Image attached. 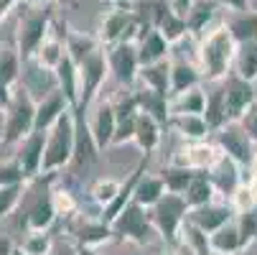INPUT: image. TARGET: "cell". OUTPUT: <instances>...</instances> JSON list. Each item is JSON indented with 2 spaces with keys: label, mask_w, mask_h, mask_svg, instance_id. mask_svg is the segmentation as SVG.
Returning a JSON list of instances; mask_svg holds the SVG:
<instances>
[{
  "label": "cell",
  "mask_w": 257,
  "mask_h": 255,
  "mask_svg": "<svg viewBox=\"0 0 257 255\" xmlns=\"http://www.w3.org/2000/svg\"><path fill=\"white\" fill-rule=\"evenodd\" d=\"M234 56H237V41L232 39L227 23H214L199 39L196 59L201 77L206 82H224L234 69Z\"/></svg>",
  "instance_id": "obj_1"
},
{
  "label": "cell",
  "mask_w": 257,
  "mask_h": 255,
  "mask_svg": "<svg viewBox=\"0 0 257 255\" xmlns=\"http://www.w3.org/2000/svg\"><path fill=\"white\" fill-rule=\"evenodd\" d=\"M74 145H77V123H74V110H69L46 133V151H44L41 176L44 174L51 176V174L61 171L64 166H71V161H74Z\"/></svg>",
  "instance_id": "obj_2"
},
{
  "label": "cell",
  "mask_w": 257,
  "mask_h": 255,
  "mask_svg": "<svg viewBox=\"0 0 257 255\" xmlns=\"http://www.w3.org/2000/svg\"><path fill=\"white\" fill-rule=\"evenodd\" d=\"M36 130V100L26 92L23 84L13 90L11 102L6 105V145H18L26 135Z\"/></svg>",
  "instance_id": "obj_3"
},
{
  "label": "cell",
  "mask_w": 257,
  "mask_h": 255,
  "mask_svg": "<svg viewBox=\"0 0 257 255\" xmlns=\"http://www.w3.org/2000/svg\"><path fill=\"white\" fill-rule=\"evenodd\" d=\"M148 214H151V222H153L156 232H158L168 245H178L181 227H183V222H186V214H189L186 199H183L181 194L166 192L163 199L148 209Z\"/></svg>",
  "instance_id": "obj_4"
},
{
  "label": "cell",
  "mask_w": 257,
  "mask_h": 255,
  "mask_svg": "<svg viewBox=\"0 0 257 255\" xmlns=\"http://www.w3.org/2000/svg\"><path fill=\"white\" fill-rule=\"evenodd\" d=\"M77 66H79V107H77V110H84L87 113L89 105L94 102V97L99 95L107 74H109V64H107L104 46H99L94 54H89Z\"/></svg>",
  "instance_id": "obj_5"
},
{
  "label": "cell",
  "mask_w": 257,
  "mask_h": 255,
  "mask_svg": "<svg viewBox=\"0 0 257 255\" xmlns=\"http://www.w3.org/2000/svg\"><path fill=\"white\" fill-rule=\"evenodd\" d=\"M109 227H112V235L117 240H127V242H135V245H145L148 237L156 232L148 209L140 207L138 202H130L115 220L109 222Z\"/></svg>",
  "instance_id": "obj_6"
},
{
  "label": "cell",
  "mask_w": 257,
  "mask_h": 255,
  "mask_svg": "<svg viewBox=\"0 0 257 255\" xmlns=\"http://www.w3.org/2000/svg\"><path fill=\"white\" fill-rule=\"evenodd\" d=\"M66 230L74 240L77 247H99L109 240H115L112 235V227H109L102 217H92V214H71L69 222H66Z\"/></svg>",
  "instance_id": "obj_7"
},
{
  "label": "cell",
  "mask_w": 257,
  "mask_h": 255,
  "mask_svg": "<svg viewBox=\"0 0 257 255\" xmlns=\"http://www.w3.org/2000/svg\"><path fill=\"white\" fill-rule=\"evenodd\" d=\"M224 158L222 148L216 143L209 140H194V143H183L181 148L173 153L171 166H181V168H191V171H211L219 161Z\"/></svg>",
  "instance_id": "obj_8"
},
{
  "label": "cell",
  "mask_w": 257,
  "mask_h": 255,
  "mask_svg": "<svg viewBox=\"0 0 257 255\" xmlns=\"http://www.w3.org/2000/svg\"><path fill=\"white\" fill-rule=\"evenodd\" d=\"M216 145L222 148V153L227 158H232L242 171H247L257 143L244 133V128L239 123H227L222 130H216Z\"/></svg>",
  "instance_id": "obj_9"
},
{
  "label": "cell",
  "mask_w": 257,
  "mask_h": 255,
  "mask_svg": "<svg viewBox=\"0 0 257 255\" xmlns=\"http://www.w3.org/2000/svg\"><path fill=\"white\" fill-rule=\"evenodd\" d=\"M107 51V64H109V71L112 77L125 87V90H133L138 84V77H140V59H138V46L130 44V41H122V44H115L104 49Z\"/></svg>",
  "instance_id": "obj_10"
},
{
  "label": "cell",
  "mask_w": 257,
  "mask_h": 255,
  "mask_svg": "<svg viewBox=\"0 0 257 255\" xmlns=\"http://www.w3.org/2000/svg\"><path fill=\"white\" fill-rule=\"evenodd\" d=\"M49 33H51V16L46 11L26 16L18 26V56H21V61L33 59L39 46L49 39Z\"/></svg>",
  "instance_id": "obj_11"
},
{
  "label": "cell",
  "mask_w": 257,
  "mask_h": 255,
  "mask_svg": "<svg viewBox=\"0 0 257 255\" xmlns=\"http://www.w3.org/2000/svg\"><path fill=\"white\" fill-rule=\"evenodd\" d=\"M224 90V105H227V118L229 123H239L242 115L257 102L254 97V82H247L242 77H237L234 71L222 82Z\"/></svg>",
  "instance_id": "obj_12"
},
{
  "label": "cell",
  "mask_w": 257,
  "mask_h": 255,
  "mask_svg": "<svg viewBox=\"0 0 257 255\" xmlns=\"http://www.w3.org/2000/svg\"><path fill=\"white\" fill-rule=\"evenodd\" d=\"M21 84L26 87V92H28L36 102L59 90L56 71H54V69H46L44 64H39L36 59H26V61H23V69H21Z\"/></svg>",
  "instance_id": "obj_13"
},
{
  "label": "cell",
  "mask_w": 257,
  "mask_h": 255,
  "mask_svg": "<svg viewBox=\"0 0 257 255\" xmlns=\"http://www.w3.org/2000/svg\"><path fill=\"white\" fill-rule=\"evenodd\" d=\"M234 207H232V202H209V204H204V207H196V209H189V214H186V220L191 222V225H196L199 230H204L206 235H211V232H216L219 227H224V225H229L232 220H234Z\"/></svg>",
  "instance_id": "obj_14"
},
{
  "label": "cell",
  "mask_w": 257,
  "mask_h": 255,
  "mask_svg": "<svg viewBox=\"0 0 257 255\" xmlns=\"http://www.w3.org/2000/svg\"><path fill=\"white\" fill-rule=\"evenodd\" d=\"M115 113H117V130H115V140L112 145H125V143H135V123H138V100L133 90H125L120 95V100L112 102Z\"/></svg>",
  "instance_id": "obj_15"
},
{
  "label": "cell",
  "mask_w": 257,
  "mask_h": 255,
  "mask_svg": "<svg viewBox=\"0 0 257 255\" xmlns=\"http://www.w3.org/2000/svg\"><path fill=\"white\" fill-rule=\"evenodd\" d=\"M44 151H46V133L41 130H33L31 135H26L18 143V151L16 158L21 163V168L26 171V179H36L41 176V166H44Z\"/></svg>",
  "instance_id": "obj_16"
},
{
  "label": "cell",
  "mask_w": 257,
  "mask_h": 255,
  "mask_svg": "<svg viewBox=\"0 0 257 255\" xmlns=\"http://www.w3.org/2000/svg\"><path fill=\"white\" fill-rule=\"evenodd\" d=\"M89 128H92V135H94V143H97L99 151H104L107 145H112L115 130H117V113H115L112 100L97 102L94 115H92V120H89Z\"/></svg>",
  "instance_id": "obj_17"
},
{
  "label": "cell",
  "mask_w": 257,
  "mask_h": 255,
  "mask_svg": "<svg viewBox=\"0 0 257 255\" xmlns=\"http://www.w3.org/2000/svg\"><path fill=\"white\" fill-rule=\"evenodd\" d=\"M74 123H77V145H74V163L77 168H84L89 163L97 161V143H94V135H92V128H89V118L84 110H74Z\"/></svg>",
  "instance_id": "obj_18"
},
{
  "label": "cell",
  "mask_w": 257,
  "mask_h": 255,
  "mask_svg": "<svg viewBox=\"0 0 257 255\" xmlns=\"http://www.w3.org/2000/svg\"><path fill=\"white\" fill-rule=\"evenodd\" d=\"M135 46H138L140 66H151L156 61H163L171 54V44L163 39V36L153 26H148V23H145V28H143V33H140V39H138Z\"/></svg>",
  "instance_id": "obj_19"
},
{
  "label": "cell",
  "mask_w": 257,
  "mask_h": 255,
  "mask_svg": "<svg viewBox=\"0 0 257 255\" xmlns=\"http://www.w3.org/2000/svg\"><path fill=\"white\" fill-rule=\"evenodd\" d=\"M69 110H71V105L66 102V97H64L59 90L51 92V95H46L44 100L36 102V130L49 133V130L56 125V120H59L64 113H69Z\"/></svg>",
  "instance_id": "obj_20"
},
{
  "label": "cell",
  "mask_w": 257,
  "mask_h": 255,
  "mask_svg": "<svg viewBox=\"0 0 257 255\" xmlns=\"http://www.w3.org/2000/svg\"><path fill=\"white\" fill-rule=\"evenodd\" d=\"M209 179H211L216 194H224V197H232V194L239 189V184H244L242 168H239L232 158H227V156L209 171Z\"/></svg>",
  "instance_id": "obj_21"
},
{
  "label": "cell",
  "mask_w": 257,
  "mask_h": 255,
  "mask_svg": "<svg viewBox=\"0 0 257 255\" xmlns=\"http://www.w3.org/2000/svg\"><path fill=\"white\" fill-rule=\"evenodd\" d=\"M201 79L204 77H201L199 64H191V61H186L183 56L171 59V97L186 92L191 87H199Z\"/></svg>",
  "instance_id": "obj_22"
},
{
  "label": "cell",
  "mask_w": 257,
  "mask_h": 255,
  "mask_svg": "<svg viewBox=\"0 0 257 255\" xmlns=\"http://www.w3.org/2000/svg\"><path fill=\"white\" fill-rule=\"evenodd\" d=\"M138 84L145 87V90H153V92H158V95H163V97L171 100V59L156 61L151 66H140Z\"/></svg>",
  "instance_id": "obj_23"
},
{
  "label": "cell",
  "mask_w": 257,
  "mask_h": 255,
  "mask_svg": "<svg viewBox=\"0 0 257 255\" xmlns=\"http://www.w3.org/2000/svg\"><path fill=\"white\" fill-rule=\"evenodd\" d=\"M161 138H163V125L148 115V113H138V123H135V143L143 153H156L158 145H161Z\"/></svg>",
  "instance_id": "obj_24"
},
{
  "label": "cell",
  "mask_w": 257,
  "mask_h": 255,
  "mask_svg": "<svg viewBox=\"0 0 257 255\" xmlns=\"http://www.w3.org/2000/svg\"><path fill=\"white\" fill-rule=\"evenodd\" d=\"M56 209H54V204H51V189L49 192H44L39 199L33 202V207L28 209V214H26V227H28V232H49L51 230V225L56 222Z\"/></svg>",
  "instance_id": "obj_25"
},
{
  "label": "cell",
  "mask_w": 257,
  "mask_h": 255,
  "mask_svg": "<svg viewBox=\"0 0 257 255\" xmlns=\"http://www.w3.org/2000/svg\"><path fill=\"white\" fill-rule=\"evenodd\" d=\"M56 82H59V92L71 105V110H77L79 107V66L69 59V54L56 66Z\"/></svg>",
  "instance_id": "obj_26"
},
{
  "label": "cell",
  "mask_w": 257,
  "mask_h": 255,
  "mask_svg": "<svg viewBox=\"0 0 257 255\" xmlns=\"http://www.w3.org/2000/svg\"><path fill=\"white\" fill-rule=\"evenodd\" d=\"M133 92H135L138 107L143 113L153 115L161 125H168V120H171V100L168 97H163L153 90H145V87H133Z\"/></svg>",
  "instance_id": "obj_27"
},
{
  "label": "cell",
  "mask_w": 257,
  "mask_h": 255,
  "mask_svg": "<svg viewBox=\"0 0 257 255\" xmlns=\"http://www.w3.org/2000/svg\"><path fill=\"white\" fill-rule=\"evenodd\" d=\"M168 128H173L186 143L206 140L209 133H211V128H209V123L204 120V115H171Z\"/></svg>",
  "instance_id": "obj_28"
},
{
  "label": "cell",
  "mask_w": 257,
  "mask_h": 255,
  "mask_svg": "<svg viewBox=\"0 0 257 255\" xmlns=\"http://www.w3.org/2000/svg\"><path fill=\"white\" fill-rule=\"evenodd\" d=\"M209 242H211V252L214 255H237L242 252V237H239V227H237V220H232L229 225L219 227L216 232L209 235Z\"/></svg>",
  "instance_id": "obj_29"
},
{
  "label": "cell",
  "mask_w": 257,
  "mask_h": 255,
  "mask_svg": "<svg viewBox=\"0 0 257 255\" xmlns=\"http://www.w3.org/2000/svg\"><path fill=\"white\" fill-rule=\"evenodd\" d=\"M216 16V3L214 0H194V6L186 16V26H189V36L201 39V36L211 28V21Z\"/></svg>",
  "instance_id": "obj_30"
},
{
  "label": "cell",
  "mask_w": 257,
  "mask_h": 255,
  "mask_svg": "<svg viewBox=\"0 0 257 255\" xmlns=\"http://www.w3.org/2000/svg\"><path fill=\"white\" fill-rule=\"evenodd\" d=\"M166 181L161 179V174H145L140 181H138V187H135V197L133 202H138L140 207L145 209H151L153 204H158L166 194Z\"/></svg>",
  "instance_id": "obj_31"
},
{
  "label": "cell",
  "mask_w": 257,
  "mask_h": 255,
  "mask_svg": "<svg viewBox=\"0 0 257 255\" xmlns=\"http://www.w3.org/2000/svg\"><path fill=\"white\" fill-rule=\"evenodd\" d=\"M206 110V92L199 87H191L171 97V115H204Z\"/></svg>",
  "instance_id": "obj_32"
},
{
  "label": "cell",
  "mask_w": 257,
  "mask_h": 255,
  "mask_svg": "<svg viewBox=\"0 0 257 255\" xmlns=\"http://www.w3.org/2000/svg\"><path fill=\"white\" fill-rule=\"evenodd\" d=\"M232 39L237 44H249L257 41V13L254 11H244V13H229V18L224 21Z\"/></svg>",
  "instance_id": "obj_33"
},
{
  "label": "cell",
  "mask_w": 257,
  "mask_h": 255,
  "mask_svg": "<svg viewBox=\"0 0 257 255\" xmlns=\"http://www.w3.org/2000/svg\"><path fill=\"white\" fill-rule=\"evenodd\" d=\"M214 197H216V189H214V184H211L209 174H206V171H196V176L191 179L189 189L183 192V199H186L189 209L204 207V204L214 202Z\"/></svg>",
  "instance_id": "obj_34"
},
{
  "label": "cell",
  "mask_w": 257,
  "mask_h": 255,
  "mask_svg": "<svg viewBox=\"0 0 257 255\" xmlns=\"http://www.w3.org/2000/svg\"><path fill=\"white\" fill-rule=\"evenodd\" d=\"M66 54H69V59L74 61V64H79V61H84L89 54H94L102 44H99V39H94V36H89V33H79V31H66Z\"/></svg>",
  "instance_id": "obj_35"
},
{
  "label": "cell",
  "mask_w": 257,
  "mask_h": 255,
  "mask_svg": "<svg viewBox=\"0 0 257 255\" xmlns=\"http://www.w3.org/2000/svg\"><path fill=\"white\" fill-rule=\"evenodd\" d=\"M204 120L209 123L211 133L216 130H222L229 118H227V105H224V90L222 87H216L211 92H206V110H204Z\"/></svg>",
  "instance_id": "obj_36"
},
{
  "label": "cell",
  "mask_w": 257,
  "mask_h": 255,
  "mask_svg": "<svg viewBox=\"0 0 257 255\" xmlns=\"http://www.w3.org/2000/svg\"><path fill=\"white\" fill-rule=\"evenodd\" d=\"M234 74L254 82L257 79V41L249 44H237V56H234Z\"/></svg>",
  "instance_id": "obj_37"
},
{
  "label": "cell",
  "mask_w": 257,
  "mask_h": 255,
  "mask_svg": "<svg viewBox=\"0 0 257 255\" xmlns=\"http://www.w3.org/2000/svg\"><path fill=\"white\" fill-rule=\"evenodd\" d=\"M64 56H66V44L59 39V36H54V33H49V39L39 46V51L33 54L36 61L44 64L46 69H54V71H56V66L64 61Z\"/></svg>",
  "instance_id": "obj_38"
},
{
  "label": "cell",
  "mask_w": 257,
  "mask_h": 255,
  "mask_svg": "<svg viewBox=\"0 0 257 255\" xmlns=\"http://www.w3.org/2000/svg\"><path fill=\"white\" fill-rule=\"evenodd\" d=\"M178 245H186L189 250H194L196 255H214L211 252V242H209V235L204 230H199L196 225H191L189 220L183 222L181 227V237H178Z\"/></svg>",
  "instance_id": "obj_39"
},
{
  "label": "cell",
  "mask_w": 257,
  "mask_h": 255,
  "mask_svg": "<svg viewBox=\"0 0 257 255\" xmlns=\"http://www.w3.org/2000/svg\"><path fill=\"white\" fill-rule=\"evenodd\" d=\"M194 176H196V171L181 168V166H168V168L161 171V179L166 181V189H168L171 194H181V197H183V192L189 189V184H191Z\"/></svg>",
  "instance_id": "obj_40"
},
{
  "label": "cell",
  "mask_w": 257,
  "mask_h": 255,
  "mask_svg": "<svg viewBox=\"0 0 257 255\" xmlns=\"http://www.w3.org/2000/svg\"><path fill=\"white\" fill-rule=\"evenodd\" d=\"M120 189H122V181L104 176V179H97V181H94L92 189H89V194H92V199L104 209V207H109V204L115 202V197L120 194Z\"/></svg>",
  "instance_id": "obj_41"
},
{
  "label": "cell",
  "mask_w": 257,
  "mask_h": 255,
  "mask_svg": "<svg viewBox=\"0 0 257 255\" xmlns=\"http://www.w3.org/2000/svg\"><path fill=\"white\" fill-rule=\"evenodd\" d=\"M18 250H23L26 255H54L56 245H54V240L46 232H28L21 240Z\"/></svg>",
  "instance_id": "obj_42"
},
{
  "label": "cell",
  "mask_w": 257,
  "mask_h": 255,
  "mask_svg": "<svg viewBox=\"0 0 257 255\" xmlns=\"http://www.w3.org/2000/svg\"><path fill=\"white\" fill-rule=\"evenodd\" d=\"M237 227H239V237H242V247L247 250L254 240H257V207L244 209L237 214Z\"/></svg>",
  "instance_id": "obj_43"
},
{
  "label": "cell",
  "mask_w": 257,
  "mask_h": 255,
  "mask_svg": "<svg viewBox=\"0 0 257 255\" xmlns=\"http://www.w3.org/2000/svg\"><path fill=\"white\" fill-rule=\"evenodd\" d=\"M23 194H26V184L0 187V222H3L8 214H13V212H16V207L21 204Z\"/></svg>",
  "instance_id": "obj_44"
},
{
  "label": "cell",
  "mask_w": 257,
  "mask_h": 255,
  "mask_svg": "<svg viewBox=\"0 0 257 255\" xmlns=\"http://www.w3.org/2000/svg\"><path fill=\"white\" fill-rule=\"evenodd\" d=\"M16 184H28L26 171L21 168L18 158H6L0 161V187H16Z\"/></svg>",
  "instance_id": "obj_45"
},
{
  "label": "cell",
  "mask_w": 257,
  "mask_h": 255,
  "mask_svg": "<svg viewBox=\"0 0 257 255\" xmlns=\"http://www.w3.org/2000/svg\"><path fill=\"white\" fill-rule=\"evenodd\" d=\"M51 204H54V209H56L59 217H71V214L79 212V204H77L74 194H71L69 189H64V187L51 189Z\"/></svg>",
  "instance_id": "obj_46"
},
{
  "label": "cell",
  "mask_w": 257,
  "mask_h": 255,
  "mask_svg": "<svg viewBox=\"0 0 257 255\" xmlns=\"http://www.w3.org/2000/svg\"><path fill=\"white\" fill-rule=\"evenodd\" d=\"M239 125H242V128H244V133H247V135L257 143V102H254V105L249 107V110L242 115Z\"/></svg>",
  "instance_id": "obj_47"
},
{
  "label": "cell",
  "mask_w": 257,
  "mask_h": 255,
  "mask_svg": "<svg viewBox=\"0 0 257 255\" xmlns=\"http://www.w3.org/2000/svg\"><path fill=\"white\" fill-rule=\"evenodd\" d=\"M222 8H227L229 13H244L249 11V0H216Z\"/></svg>",
  "instance_id": "obj_48"
},
{
  "label": "cell",
  "mask_w": 257,
  "mask_h": 255,
  "mask_svg": "<svg viewBox=\"0 0 257 255\" xmlns=\"http://www.w3.org/2000/svg\"><path fill=\"white\" fill-rule=\"evenodd\" d=\"M54 255H79V247L74 242H59L56 250H54Z\"/></svg>",
  "instance_id": "obj_49"
},
{
  "label": "cell",
  "mask_w": 257,
  "mask_h": 255,
  "mask_svg": "<svg viewBox=\"0 0 257 255\" xmlns=\"http://www.w3.org/2000/svg\"><path fill=\"white\" fill-rule=\"evenodd\" d=\"M249 176H247V181H257V145H254V153H252V161H249Z\"/></svg>",
  "instance_id": "obj_50"
},
{
  "label": "cell",
  "mask_w": 257,
  "mask_h": 255,
  "mask_svg": "<svg viewBox=\"0 0 257 255\" xmlns=\"http://www.w3.org/2000/svg\"><path fill=\"white\" fill-rule=\"evenodd\" d=\"M13 242L8 240V237H0V255H13Z\"/></svg>",
  "instance_id": "obj_51"
},
{
  "label": "cell",
  "mask_w": 257,
  "mask_h": 255,
  "mask_svg": "<svg viewBox=\"0 0 257 255\" xmlns=\"http://www.w3.org/2000/svg\"><path fill=\"white\" fill-rule=\"evenodd\" d=\"M16 3H18V0H0V21L8 16V11H11Z\"/></svg>",
  "instance_id": "obj_52"
},
{
  "label": "cell",
  "mask_w": 257,
  "mask_h": 255,
  "mask_svg": "<svg viewBox=\"0 0 257 255\" xmlns=\"http://www.w3.org/2000/svg\"><path fill=\"white\" fill-rule=\"evenodd\" d=\"M6 135V107H0V143H3Z\"/></svg>",
  "instance_id": "obj_53"
},
{
  "label": "cell",
  "mask_w": 257,
  "mask_h": 255,
  "mask_svg": "<svg viewBox=\"0 0 257 255\" xmlns=\"http://www.w3.org/2000/svg\"><path fill=\"white\" fill-rule=\"evenodd\" d=\"M176 255H196L194 250H189L186 245H176Z\"/></svg>",
  "instance_id": "obj_54"
},
{
  "label": "cell",
  "mask_w": 257,
  "mask_h": 255,
  "mask_svg": "<svg viewBox=\"0 0 257 255\" xmlns=\"http://www.w3.org/2000/svg\"><path fill=\"white\" fill-rule=\"evenodd\" d=\"M79 255H99L94 247H79Z\"/></svg>",
  "instance_id": "obj_55"
},
{
  "label": "cell",
  "mask_w": 257,
  "mask_h": 255,
  "mask_svg": "<svg viewBox=\"0 0 257 255\" xmlns=\"http://www.w3.org/2000/svg\"><path fill=\"white\" fill-rule=\"evenodd\" d=\"M120 255H138L135 250H127V252H120Z\"/></svg>",
  "instance_id": "obj_56"
},
{
  "label": "cell",
  "mask_w": 257,
  "mask_h": 255,
  "mask_svg": "<svg viewBox=\"0 0 257 255\" xmlns=\"http://www.w3.org/2000/svg\"><path fill=\"white\" fill-rule=\"evenodd\" d=\"M13 255H26V252H23V250H18V247H16V250H13Z\"/></svg>",
  "instance_id": "obj_57"
},
{
  "label": "cell",
  "mask_w": 257,
  "mask_h": 255,
  "mask_svg": "<svg viewBox=\"0 0 257 255\" xmlns=\"http://www.w3.org/2000/svg\"><path fill=\"white\" fill-rule=\"evenodd\" d=\"M54 3H59V6H64V3H69V0H54Z\"/></svg>",
  "instance_id": "obj_58"
},
{
  "label": "cell",
  "mask_w": 257,
  "mask_h": 255,
  "mask_svg": "<svg viewBox=\"0 0 257 255\" xmlns=\"http://www.w3.org/2000/svg\"><path fill=\"white\" fill-rule=\"evenodd\" d=\"M28 3H44V0H28Z\"/></svg>",
  "instance_id": "obj_59"
},
{
  "label": "cell",
  "mask_w": 257,
  "mask_h": 255,
  "mask_svg": "<svg viewBox=\"0 0 257 255\" xmlns=\"http://www.w3.org/2000/svg\"><path fill=\"white\" fill-rule=\"evenodd\" d=\"M112 3H125V0H112Z\"/></svg>",
  "instance_id": "obj_60"
}]
</instances>
